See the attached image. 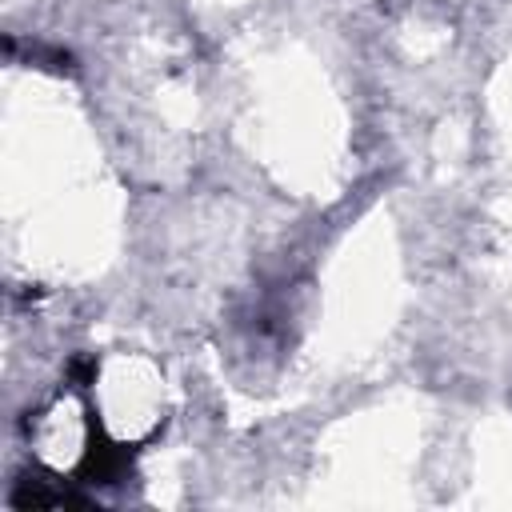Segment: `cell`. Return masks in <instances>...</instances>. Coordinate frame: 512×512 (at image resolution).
<instances>
[{"mask_svg": "<svg viewBox=\"0 0 512 512\" xmlns=\"http://www.w3.org/2000/svg\"><path fill=\"white\" fill-rule=\"evenodd\" d=\"M132 468V448L120 444V440H108L100 420L92 416L88 420V448L80 456V468H76V484H120Z\"/></svg>", "mask_w": 512, "mask_h": 512, "instance_id": "6da1fadb", "label": "cell"}]
</instances>
